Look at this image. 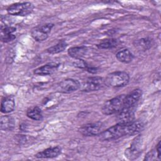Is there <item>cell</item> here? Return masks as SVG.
<instances>
[{
    "instance_id": "obj_1",
    "label": "cell",
    "mask_w": 161,
    "mask_h": 161,
    "mask_svg": "<svg viewBox=\"0 0 161 161\" xmlns=\"http://www.w3.org/2000/svg\"><path fill=\"white\" fill-rule=\"evenodd\" d=\"M144 128L142 121H134L130 124L123 125L117 123L106 130L103 131L99 135V138L103 141H109L118 139L126 135H134L140 133Z\"/></svg>"
},
{
    "instance_id": "obj_2",
    "label": "cell",
    "mask_w": 161,
    "mask_h": 161,
    "mask_svg": "<svg viewBox=\"0 0 161 161\" xmlns=\"http://www.w3.org/2000/svg\"><path fill=\"white\" fill-rule=\"evenodd\" d=\"M129 80L130 76L128 73L123 71H116L107 75L104 79V84L112 87H120L127 85Z\"/></svg>"
},
{
    "instance_id": "obj_3",
    "label": "cell",
    "mask_w": 161,
    "mask_h": 161,
    "mask_svg": "<svg viewBox=\"0 0 161 161\" xmlns=\"http://www.w3.org/2000/svg\"><path fill=\"white\" fill-rule=\"evenodd\" d=\"M125 95L121 94L108 100L102 106V113L106 115L118 113L125 105Z\"/></svg>"
},
{
    "instance_id": "obj_4",
    "label": "cell",
    "mask_w": 161,
    "mask_h": 161,
    "mask_svg": "<svg viewBox=\"0 0 161 161\" xmlns=\"http://www.w3.org/2000/svg\"><path fill=\"white\" fill-rule=\"evenodd\" d=\"M34 5L30 2L17 3L10 5L7 8V12L10 15L25 16L31 13Z\"/></svg>"
},
{
    "instance_id": "obj_5",
    "label": "cell",
    "mask_w": 161,
    "mask_h": 161,
    "mask_svg": "<svg viewBox=\"0 0 161 161\" xmlns=\"http://www.w3.org/2000/svg\"><path fill=\"white\" fill-rule=\"evenodd\" d=\"M135 106H123V108L118 113L117 122L119 124L128 125L135 121Z\"/></svg>"
},
{
    "instance_id": "obj_6",
    "label": "cell",
    "mask_w": 161,
    "mask_h": 161,
    "mask_svg": "<svg viewBox=\"0 0 161 161\" xmlns=\"http://www.w3.org/2000/svg\"><path fill=\"white\" fill-rule=\"evenodd\" d=\"M54 25L52 23H46L41 26L34 28L31 32V36L37 42H42L48 38V33L51 31Z\"/></svg>"
},
{
    "instance_id": "obj_7",
    "label": "cell",
    "mask_w": 161,
    "mask_h": 161,
    "mask_svg": "<svg viewBox=\"0 0 161 161\" xmlns=\"http://www.w3.org/2000/svg\"><path fill=\"white\" fill-rule=\"evenodd\" d=\"M80 87V82L73 79H67L60 82L56 86V90L62 93H70Z\"/></svg>"
},
{
    "instance_id": "obj_8",
    "label": "cell",
    "mask_w": 161,
    "mask_h": 161,
    "mask_svg": "<svg viewBox=\"0 0 161 161\" xmlns=\"http://www.w3.org/2000/svg\"><path fill=\"white\" fill-rule=\"evenodd\" d=\"M104 125L101 121H97L96 123H88L82 126L79 131L84 136H95L99 135L103 130Z\"/></svg>"
},
{
    "instance_id": "obj_9",
    "label": "cell",
    "mask_w": 161,
    "mask_h": 161,
    "mask_svg": "<svg viewBox=\"0 0 161 161\" xmlns=\"http://www.w3.org/2000/svg\"><path fill=\"white\" fill-rule=\"evenodd\" d=\"M104 79L101 77H88L82 85V90L86 92L95 91L101 89L104 86Z\"/></svg>"
},
{
    "instance_id": "obj_10",
    "label": "cell",
    "mask_w": 161,
    "mask_h": 161,
    "mask_svg": "<svg viewBox=\"0 0 161 161\" xmlns=\"http://www.w3.org/2000/svg\"><path fill=\"white\" fill-rule=\"evenodd\" d=\"M142 141L140 136L136 138L132 143L131 144L130 147L127 148L125 152V157L129 160H134L136 159L137 157L142 153Z\"/></svg>"
},
{
    "instance_id": "obj_11",
    "label": "cell",
    "mask_w": 161,
    "mask_h": 161,
    "mask_svg": "<svg viewBox=\"0 0 161 161\" xmlns=\"http://www.w3.org/2000/svg\"><path fill=\"white\" fill-rule=\"evenodd\" d=\"M16 28L10 25H2L1 29V40L2 42L7 43L16 38L14 32Z\"/></svg>"
},
{
    "instance_id": "obj_12",
    "label": "cell",
    "mask_w": 161,
    "mask_h": 161,
    "mask_svg": "<svg viewBox=\"0 0 161 161\" xmlns=\"http://www.w3.org/2000/svg\"><path fill=\"white\" fill-rule=\"evenodd\" d=\"M62 152L60 147H53L46 148L45 150L37 153L35 156L38 158H50L58 157Z\"/></svg>"
},
{
    "instance_id": "obj_13",
    "label": "cell",
    "mask_w": 161,
    "mask_h": 161,
    "mask_svg": "<svg viewBox=\"0 0 161 161\" xmlns=\"http://www.w3.org/2000/svg\"><path fill=\"white\" fill-rule=\"evenodd\" d=\"M142 95V91L140 89L133 90L129 94L125 96L124 106H136V103L140 100Z\"/></svg>"
},
{
    "instance_id": "obj_14",
    "label": "cell",
    "mask_w": 161,
    "mask_h": 161,
    "mask_svg": "<svg viewBox=\"0 0 161 161\" xmlns=\"http://www.w3.org/2000/svg\"><path fill=\"white\" fill-rule=\"evenodd\" d=\"M15 108L14 97L12 95L4 96L1 103V111L6 114L12 112Z\"/></svg>"
},
{
    "instance_id": "obj_15",
    "label": "cell",
    "mask_w": 161,
    "mask_h": 161,
    "mask_svg": "<svg viewBox=\"0 0 161 161\" xmlns=\"http://www.w3.org/2000/svg\"><path fill=\"white\" fill-rule=\"evenodd\" d=\"M58 67V64H48L35 69L34 74L39 75H51L56 71Z\"/></svg>"
},
{
    "instance_id": "obj_16",
    "label": "cell",
    "mask_w": 161,
    "mask_h": 161,
    "mask_svg": "<svg viewBox=\"0 0 161 161\" xmlns=\"http://www.w3.org/2000/svg\"><path fill=\"white\" fill-rule=\"evenodd\" d=\"M153 44V40L150 37L143 38L135 40L133 42L134 47L140 51H147L150 49Z\"/></svg>"
},
{
    "instance_id": "obj_17",
    "label": "cell",
    "mask_w": 161,
    "mask_h": 161,
    "mask_svg": "<svg viewBox=\"0 0 161 161\" xmlns=\"http://www.w3.org/2000/svg\"><path fill=\"white\" fill-rule=\"evenodd\" d=\"M87 48L85 46L73 47L68 50V54L76 59H80L87 53Z\"/></svg>"
},
{
    "instance_id": "obj_18",
    "label": "cell",
    "mask_w": 161,
    "mask_h": 161,
    "mask_svg": "<svg viewBox=\"0 0 161 161\" xmlns=\"http://www.w3.org/2000/svg\"><path fill=\"white\" fill-rule=\"evenodd\" d=\"M116 57L119 62L128 64L133 60L134 56L128 49L125 48L118 52L116 54Z\"/></svg>"
},
{
    "instance_id": "obj_19",
    "label": "cell",
    "mask_w": 161,
    "mask_h": 161,
    "mask_svg": "<svg viewBox=\"0 0 161 161\" xmlns=\"http://www.w3.org/2000/svg\"><path fill=\"white\" fill-rule=\"evenodd\" d=\"M0 126L2 130H11L14 126V119L9 116H3L1 117Z\"/></svg>"
},
{
    "instance_id": "obj_20",
    "label": "cell",
    "mask_w": 161,
    "mask_h": 161,
    "mask_svg": "<svg viewBox=\"0 0 161 161\" xmlns=\"http://www.w3.org/2000/svg\"><path fill=\"white\" fill-rule=\"evenodd\" d=\"M26 115L29 118L36 121H40L43 119L42 111L38 106H33L29 108L26 111Z\"/></svg>"
},
{
    "instance_id": "obj_21",
    "label": "cell",
    "mask_w": 161,
    "mask_h": 161,
    "mask_svg": "<svg viewBox=\"0 0 161 161\" xmlns=\"http://www.w3.org/2000/svg\"><path fill=\"white\" fill-rule=\"evenodd\" d=\"M118 44V41L114 38H108L102 40L97 47L101 49H110L116 47Z\"/></svg>"
},
{
    "instance_id": "obj_22",
    "label": "cell",
    "mask_w": 161,
    "mask_h": 161,
    "mask_svg": "<svg viewBox=\"0 0 161 161\" xmlns=\"http://www.w3.org/2000/svg\"><path fill=\"white\" fill-rule=\"evenodd\" d=\"M67 47V43L65 41H60L56 45L49 47L47 52L50 54H56L63 52Z\"/></svg>"
},
{
    "instance_id": "obj_23",
    "label": "cell",
    "mask_w": 161,
    "mask_h": 161,
    "mask_svg": "<svg viewBox=\"0 0 161 161\" xmlns=\"http://www.w3.org/2000/svg\"><path fill=\"white\" fill-rule=\"evenodd\" d=\"M156 153L157 155V152L156 150H150L149 152L147 153V154L145 155L144 160H158L157 157L156 156Z\"/></svg>"
},
{
    "instance_id": "obj_24",
    "label": "cell",
    "mask_w": 161,
    "mask_h": 161,
    "mask_svg": "<svg viewBox=\"0 0 161 161\" xmlns=\"http://www.w3.org/2000/svg\"><path fill=\"white\" fill-rule=\"evenodd\" d=\"M75 66L78 67L79 68H86L87 67V65L86 63L80 59H78V60L75 63Z\"/></svg>"
},
{
    "instance_id": "obj_25",
    "label": "cell",
    "mask_w": 161,
    "mask_h": 161,
    "mask_svg": "<svg viewBox=\"0 0 161 161\" xmlns=\"http://www.w3.org/2000/svg\"><path fill=\"white\" fill-rule=\"evenodd\" d=\"M160 147H161V146H160V141H159L158 144L157 145L156 148H155V150H156V151L157 152V155H158V158L159 160H160V159H161V153H160L161 149H160Z\"/></svg>"
},
{
    "instance_id": "obj_26",
    "label": "cell",
    "mask_w": 161,
    "mask_h": 161,
    "mask_svg": "<svg viewBox=\"0 0 161 161\" xmlns=\"http://www.w3.org/2000/svg\"><path fill=\"white\" fill-rule=\"evenodd\" d=\"M87 70L92 74H95L97 72V69L95 67H87Z\"/></svg>"
}]
</instances>
